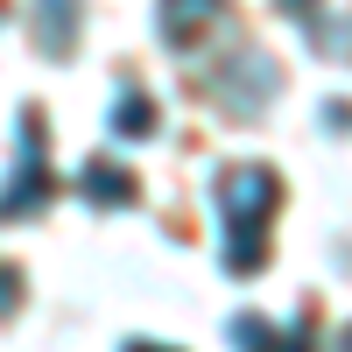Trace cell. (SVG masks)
<instances>
[{
	"label": "cell",
	"mask_w": 352,
	"mask_h": 352,
	"mask_svg": "<svg viewBox=\"0 0 352 352\" xmlns=\"http://www.w3.org/2000/svg\"><path fill=\"white\" fill-rule=\"evenodd\" d=\"M148 120H155V113H148V99H120V127H127V134H134V127L148 134Z\"/></svg>",
	"instance_id": "obj_1"
}]
</instances>
